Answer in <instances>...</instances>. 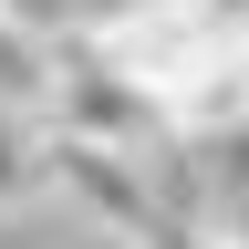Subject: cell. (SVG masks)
I'll use <instances>...</instances> for the list:
<instances>
[{
    "instance_id": "cell-1",
    "label": "cell",
    "mask_w": 249,
    "mask_h": 249,
    "mask_svg": "<svg viewBox=\"0 0 249 249\" xmlns=\"http://www.w3.org/2000/svg\"><path fill=\"white\" fill-rule=\"evenodd\" d=\"M52 135H83V145H114V156H156L177 135L166 124V104L135 83V73H114L93 42H62V83H52Z\"/></svg>"
},
{
    "instance_id": "cell-2",
    "label": "cell",
    "mask_w": 249,
    "mask_h": 249,
    "mask_svg": "<svg viewBox=\"0 0 249 249\" xmlns=\"http://www.w3.org/2000/svg\"><path fill=\"white\" fill-rule=\"evenodd\" d=\"M52 83H62V42H52L42 21L0 11V104H31V114H42Z\"/></svg>"
},
{
    "instance_id": "cell-3",
    "label": "cell",
    "mask_w": 249,
    "mask_h": 249,
    "mask_svg": "<svg viewBox=\"0 0 249 249\" xmlns=\"http://www.w3.org/2000/svg\"><path fill=\"white\" fill-rule=\"evenodd\" d=\"M52 187V114L0 104V208H31Z\"/></svg>"
},
{
    "instance_id": "cell-4",
    "label": "cell",
    "mask_w": 249,
    "mask_h": 249,
    "mask_svg": "<svg viewBox=\"0 0 249 249\" xmlns=\"http://www.w3.org/2000/svg\"><path fill=\"white\" fill-rule=\"evenodd\" d=\"M208 249H249V187L208 197Z\"/></svg>"
},
{
    "instance_id": "cell-5",
    "label": "cell",
    "mask_w": 249,
    "mask_h": 249,
    "mask_svg": "<svg viewBox=\"0 0 249 249\" xmlns=\"http://www.w3.org/2000/svg\"><path fill=\"white\" fill-rule=\"evenodd\" d=\"M0 11H21V21H42V11H52V0H0Z\"/></svg>"
},
{
    "instance_id": "cell-6",
    "label": "cell",
    "mask_w": 249,
    "mask_h": 249,
    "mask_svg": "<svg viewBox=\"0 0 249 249\" xmlns=\"http://www.w3.org/2000/svg\"><path fill=\"white\" fill-rule=\"evenodd\" d=\"M239 62H249V42H239Z\"/></svg>"
}]
</instances>
